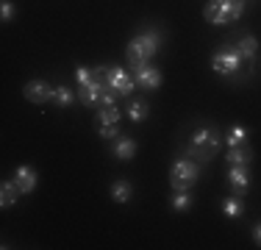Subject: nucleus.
Listing matches in <instances>:
<instances>
[{
    "label": "nucleus",
    "mask_w": 261,
    "mask_h": 250,
    "mask_svg": "<svg viewBox=\"0 0 261 250\" xmlns=\"http://www.w3.org/2000/svg\"><path fill=\"white\" fill-rule=\"evenodd\" d=\"M159 45H161V34L156 28H150V31H142V34H136L134 39L128 42V64L134 67H145V64H150V59L159 53Z\"/></svg>",
    "instance_id": "nucleus-1"
},
{
    "label": "nucleus",
    "mask_w": 261,
    "mask_h": 250,
    "mask_svg": "<svg viewBox=\"0 0 261 250\" xmlns=\"http://www.w3.org/2000/svg\"><path fill=\"white\" fill-rule=\"evenodd\" d=\"M245 14V0H208L203 17L211 25H228Z\"/></svg>",
    "instance_id": "nucleus-2"
},
{
    "label": "nucleus",
    "mask_w": 261,
    "mask_h": 250,
    "mask_svg": "<svg viewBox=\"0 0 261 250\" xmlns=\"http://www.w3.org/2000/svg\"><path fill=\"white\" fill-rule=\"evenodd\" d=\"M222 145V136L214 125H197L189 136V153H197V159L208 161L211 153Z\"/></svg>",
    "instance_id": "nucleus-3"
},
{
    "label": "nucleus",
    "mask_w": 261,
    "mask_h": 250,
    "mask_svg": "<svg viewBox=\"0 0 261 250\" xmlns=\"http://www.w3.org/2000/svg\"><path fill=\"white\" fill-rule=\"evenodd\" d=\"M197 178H200V167H197L195 161H189V159H178L175 164H172V170H170V184H172L175 192L192 189V186L197 184Z\"/></svg>",
    "instance_id": "nucleus-4"
},
{
    "label": "nucleus",
    "mask_w": 261,
    "mask_h": 250,
    "mask_svg": "<svg viewBox=\"0 0 261 250\" xmlns=\"http://www.w3.org/2000/svg\"><path fill=\"white\" fill-rule=\"evenodd\" d=\"M242 64H245V59H242V53L236 47L231 50H220V53L211 56V70L217 75H225V78H231L242 70Z\"/></svg>",
    "instance_id": "nucleus-5"
},
{
    "label": "nucleus",
    "mask_w": 261,
    "mask_h": 250,
    "mask_svg": "<svg viewBox=\"0 0 261 250\" xmlns=\"http://www.w3.org/2000/svg\"><path fill=\"white\" fill-rule=\"evenodd\" d=\"M106 67H97L92 78L81 86V103L84 106H100V97L106 95Z\"/></svg>",
    "instance_id": "nucleus-6"
},
{
    "label": "nucleus",
    "mask_w": 261,
    "mask_h": 250,
    "mask_svg": "<svg viewBox=\"0 0 261 250\" xmlns=\"http://www.w3.org/2000/svg\"><path fill=\"white\" fill-rule=\"evenodd\" d=\"M106 86H109L111 92H117L120 97H128L130 92H134V86H136V78H130L122 67L109 64L106 67Z\"/></svg>",
    "instance_id": "nucleus-7"
},
{
    "label": "nucleus",
    "mask_w": 261,
    "mask_h": 250,
    "mask_svg": "<svg viewBox=\"0 0 261 250\" xmlns=\"http://www.w3.org/2000/svg\"><path fill=\"white\" fill-rule=\"evenodd\" d=\"M53 92H56V86H50L47 81H42V78H36V81H28L25 84L22 95H25L28 103L42 106V103H53Z\"/></svg>",
    "instance_id": "nucleus-8"
},
{
    "label": "nucleus",
    "mask_w": 261,
    "mask_h": 250,
    "mask_svg": "<svg viewBox=\"0 0 261 250\" xmlns=\"http://www.w3.org/2000/svg\"><path fill=\"white\" fill-rule=\"evenodd\" d=\"M134 78H136V86H142V89L156 92L159 86H161V72L156 70V67H150V64L136 67V70H134Z\"/></svg>",
    "instance_id": "nucleus-9"
},
{
    "label": "nucleus",
    "mask_w": 261,
    "mask_h": 250,
    "mask_svg": "<svg viewBox=\"0 0 261 250\" xmlns=\"http://www.w3.org/2000/svg\"><path fill=\"white\" fill-rule=\"evenodd\" d=\"M14 184L20 186L22 195H31V192L36 189V184H39V172H36L34 167L22 164V167H17V170H14Z\"/></svg>",
    "instance_id": "nucleus-10"
},
{
    "label": "nucleus",
    "mask_w": 261,
    "mask_h": 250,
    "mask_svg": "<svg viewBox=\"0 0 261 250\" xmlns=\"http://www.w3.org/2000/svg\"><path fill=\"white\" fill-rule=\"evenodd\" d=\"M228 184H231L233 195L245 197V195H247V186H250V172H247V167L231 164V172H228Z\"/></svg>",
    "instance_id": "nucleus-11"
},
{
    "label": "nucleus",
    "mask_w": 261,
    "mask_h": 250,
    "mask_svg": "<svg viewBox=\"0 0 261 250\" xmlns=\"http://www.w3.org/2000/svg\"><path fill=\"white\" fill-rule=\"evenodd\" d=\"M236 50L242 53V59H245V64H256V53H258V42H256V36H250V34H242L239 39H236Z\"/></svg>",
    "instance_id": "nucleus-12"
},
{
    "label": "nucleus",
    "mask_w": 261,
    "mask_h": 250,
    "mask_svg": "<svg viewBox=\"0 0 261 250\" xmlns=\"http://www.w3.org/2000/svg\"><path fill=\"white\" fill-rule=\"evenodd\" d=\"M20 195L22 192L14 181H3V184H0V206H3V209H11V206L20 200Z\"/></svg>",
    "instance_id": "nucleus-13"
},
{
    "label": "nucleus",
    "mask_w": 261,
    "mask_h": 250,
    "mask_svg": "<svg viewBox=\"0 0 261 250\" xmlns=\"http://www.w3.org/2000/svg\"><path fill=\"white\" fill-rule=\"evenodd\" d=\"M125 111H128L130 122H145L147 117H150V103H147V100H130Z\"/></svg>",
    "instance_id": "nucleus-14"
},
{
    "label": "nucleus",
    "mask_w": 261,
    "mask_h": 250,
    "mask_svg": "<svg viewBox=\"0 0 261 250\" xmlns=\"http://www.w3.org/2000/svg\"><path fill=\"white\" fill-rule=\"evenodd\" d=\"M228 164H242V167H247L253 161V150L250 147H245V145H236V147H231L228 150Z\"/></svg>",
    "instance_id": "nucleus-15"
},
{
    "label": "nucleus",
    "mask_w": 261,
    "mask_h": 250,
    "mask_svg": "<svg viewBox=\"0 0 261 250\" xmlns=\"http://www.w3.org/2000/svg\"><path fill=\"white\" fill-rule=\"evenodd\" d=\"M134 197V186L128 184V181H114V184H111V200H114V203H128V200Z\"/></svg>",
    "instance_id": "nucleus-16"
},
{
    "label": "nucleus",
    "mask_w": 261,
    "mask_h": 250,
    "mask_svg": "<svg viewBox=\"0 0 261 250\" xmlns=\"http://www.w3.org/2000/svg\"><path fill=\"white\" fill-rule=\"evenodd\" d=\"M114 156L120 161H130L136 156V142L134 139H128V136H122V139H117V145H114Z\"/></svg>",
    "instance_id": "nucleus-17"
},
{
    "label": "nucleus",
    "mask_w": 261,
    "mask_h": 250,
    "mask_svg": "<svg viewBox=\"0 0 261 250\" xmlns=\"http://www.w3.org/2000/svg\"><path fill=\"white\" fill-rule=\"evenodd\" d=\"M222 214L231 217V220H239L242 214H245V206H242V197L233 195V197H225L222 200Z\"/></svg>",
    "instance_id": "nucleus-18"
},
{
    "label": "nucleus",
    "mask_w": 261,
    "mask_h": 250,
    "mask_svg": "<svg viewBox=\"0 0 261 250\" xmlns=\"http://www.w3.org/2000/svg\"><path fill=\"white\" fill-rule=\"evenodd\" d=\"M120 117H122V111L117 106H100L95 120H97V125H114V122H120Z\"/></svg>",
    "instance_id": "nucleus-19"
},
{
    "label": "nucleus",
    "mask_w": 261,
    "mask_h": 250,
    "mask_svg": "<svg viewBox=\"0 0 261 250\" xmlns=\"http://www.w3.org/2000/svg\"><path fill=\"white\" fill-rule=\"evenodd\" d=\"M72 103H75V95H72L70 86H56V92H53V106H59V109H70Z\"/></svg>",
    "instance_id": "nucleus-20"
},
{
    "label": "nucleus",
    "mask_w": 261,
    "mask_h": 250,
    "mask_svg": "<svg viewBox=\"0 0 261 250\" xmlns=\"http://www.w3.org/2000/svg\"><path fill=\"white\" fill-rule=\"evenodd\" d=\"M247 139V128H242V125H233L231 131H228V147H236V145H245Z\"/></svg>",
    "instance_id": "nucleus-21"
},
{
    "label": "nucleus",
    "mask_w": 261,
    "mask_h": 250,
    "mask_svg": "<svg viewBox=\"0 0 261 250\" xmlns=\"http://www.w3.org/2000/svg\"><path fill=\"white\" fill-rule=\"evenodd\" d=\"M172 211H186L192 206V195H189V189L186 192H175V197H172Z\"/></svg>",
    "instance_id": "nucleus-22"
},
{
    "label": "nucleus",
    "mask_w": 261,
    "mask_h": 250,
    "mask_svg": "<svg viewBox=\"0 0 261 250\" xmlns=\"http://www.w3.org/2000/svg\"><path fill=\"white\" fill-rule=\"evenodd\" d=\"M11 17H14V6H11V0H3V3H0V20L11 22Z\"/></svg>",
    "instance_id": "nucleus-23"
},
{
    "label": "nucleus",
    "mask_w": 261,
    "mask_h": 250,
    "mask_svg": "<svg viewBox=\"0 0 261 250\" xmlns=\"http://www.w3.org/2000/svg\"><path fill=\"white\" fill-rule=\"evenodd\" d=\"M97 128H100V136L103 139H117V134H120V125H97Z\"/></svg>",
    "instance_id": "nucleus-24"
},
{
    "label": "nucleus",
    "mask_w": 261,
    "mask_h": 250,
    "mask_svg": "<svg viewBox=\"0 0 261 250\" xmlns=\"http://www.w3.org/2000/svg\"><path fill=\"white\" fill-rule=\"evenodd\" d=\"M89 78H92V70H86V67H78V70H75V81H78V86H84Z\"/></svg>",
    "instance_id": "nucleus-25"
},
{
    "label": "nucleus",
    "mask_w": 261,
    "mask_h": 250,
    "mask_svg": "<svg viewBox=\"0 0 261 250\" xmlns=\"http://www.w3.org/2000/svg\"><path fill=\"white\" fill-rule=\"evenodd\" d=\"M253 239H256V245L261 247V222L256 225V228H253Z\"/></svg>",
    "instance_id": "nucleus-26"
}]
</instances>
